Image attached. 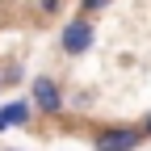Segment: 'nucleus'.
Masks as SVG:
<instances>
[{
	"label": "nucleus",
	"instance_id": "obj_6",
	"mask_svg": "<svg viewBox=\"0 0 151 151\" xmlns=\"http://www.w3.org/2000/svg\"><path fill=\"white\" fill-rule=\"evenodd\" d=\"M113 0H80V13L84 17H92V13H101V9H109Z\"/></svg>",
	"mask_w": 151,
	"mask_h": 151
},
{
	"label": "nucleus",
	"instance_id": "obj_2",
	"mask_svg": "<svg viewBox=\"0 0 151 151\" xmlns=\"http://www.w3.org/2000/svg\"><path fill=\"white\" fill-rule=\"evenodd\" d=\"M29 101H34L38 113L59 118V113H63V84L55 80V76H34V80H29Z\"/></svg>",
	"mask_w": 151,
	"mask_h": 151
},
{
	"label": "nucleus",
	"instance_id": "obj_3",
	"mask_svg": "<svg viewBox=\"0 0 151 151\" xmlns=\"http://www.w3.org/2000/svg\"><path fill=\"white\" fill-rule=\"evenodd\" d=\"M139 143H143L139 126H105L92 134V151H134Z\"/></svg>",
	"mask_w": 151,
	"mask_h": 151
},
{
	"label": "nucleus",
	"instance_id": "obj_7",
	"mask_svg": "<svg viewBox=\"0 0 151 151\" xmlns=\"http://www.w3.org/2000/svg\"><path fill=\"white\" fill-rule=\"evenodd\" d=\"M67 4V0H38V9H42V13H59Z\"/></svg>",
	"mask_w": 151,
	"mask_h": 151
},
{
	"label": "nucleus",
	"instance_id": "obj_8",
	"mask_svg": "<svg viewBox=\"0 0 151 151\" xmlns=\"http://www.w3.org/2000/svg\"><path fill=\"white\" fill-rule=\"evenodd\" d=\"M139 130H143V139H151V113H147L143 122H139Z\"/></svg>",
	"mask_w": 151,
	"mask_h": 151
},
{
	"label": "nucleus",
	"instance_id": "obj_1",
	"mask_svg": "<svg viewBox=\"0 0 151 151\" xmlns=\"http://www.w3.org/2000/svg\"><path fill=\"white\" fill-rule=\"evenodd\" d=\"M92 42H97V21H92V17L76 13L71 21H63V29H59V55H63V59H80V55H88Z\"/></svg>",
	"mask_w": 151,
	"mask_h": 151
},
{
	"label": "nucleus",
	"instance_id": "obj_5",
	"mask_svg": "<svg viewBox=\"0 0 151 151\" xmlns=\"http://www.w3.org/2000/svg\"><path fill=\"white\" fill-rule=\"evenodd\" d=\"M0 80H4V88H13V84H21V80H25V67L17 63V59H9L4 67H0Z\"/></svg>",
	"mask_w": 151,
	"mask_h": 151
},
{
	"label": "nucleus",
	"instance_id": "obj_9",
	"mask_svg": "<svg viewBox=\"0 0 151 151\" xmlns=\"http://www.w3.org/2000/svg\"><path fill=\"white\" fill-rule=\"evenodd\" d=\"M9 151H21V147H9Z\"/></svg>",
	"mask_w": 151,
	"mask_h": 151
},
{
	"label": "nucleus",
	"instance_id": "obj_10",
	"mask_svg": "<svg viewBox=\"0 0 151 151\" xmlns=\"http://www.w3.org/2000/svg\"><path fill=\"white\" fill-rule=\"evenodd\" d=\"M0 88H4V80H0Z\"/></svg>",
	"mask_w": 151,
	"mask_h": 151
},
{
	"label": "nucleus",
	"instance_id": "obj_4",
	"mask_svg": "<svg viewBox=\"0 0 151 151\" xmlns=\"http://www.w3.org/2000/svg\"><path fill=\"white\" fill-rule=\"evenodd\" d=\"M34 122V101H9V105H0V134L13 126H29Z\"/></svg>",
	"mask_w": 151,
	"mask_h": 151
}]
</instances>
